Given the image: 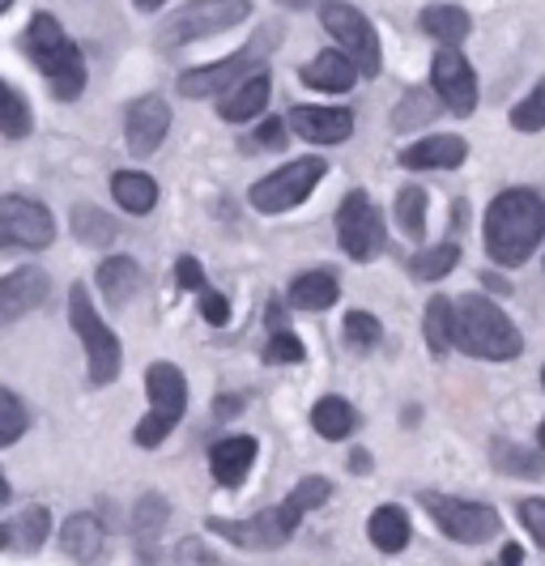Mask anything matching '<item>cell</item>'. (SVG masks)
Returning <instances> with one entry per match:
<instances>
[{"mask_svg":"<svg viewBox=\"0 0 545 566\" xmlns=\"http://www.w3.org/2000/svg\"><path fill=\"white\" fill-rule=\"evenodd\" d=\"M328 499H333V482L312 473V478H303V482L294 485L282 503L256 511L252 520H222V515H213L205 528L218 533V537H227L230 545H239V549H282V545L298 533L303 515L324 507Z\"/></svg>","mask_w":545,"mask_h":566,"instance_id":"cell-1","label":"cell"},{"mask_svg":"<svg viewBox=\"0 0 545 566\" xmlns=\"http://www.w3.org/2000/svg\"><path fill=\"white\" fill-rule=\"evenodd\" d=\"M482 239L494 264L516 269L545 243V197L537 188H507L490 200Z\"/></svg>","mask_w":545,"mask_h":566,"instance_id":"cell-2","label":"cell"},{"mask_svg":"<svg viewBox=\"0 0 545 566\" xmlns=\"http://www.w3.org/2000/svg\"><path fill=\"white\" fill-rule=\"evenodd\" d=\"M452 345L469 358L486 363H512L524 354L520 328L503 315V307L486 294H460L457 298V324H452Z\"/></svg>","mask_w":545,"mask_h":566,"instance_id":"cell-3","label":"cell"},{"mask_svg":"<svg viewBox=\"0 0 545 566\" xmlns=\"http://www.w3.org/2000/svg\"><path fill=\"white\" fill-rule=\"evenodd\" d=\"M22 52L48 77V85H52V94H56L60 103L82 98V90H86V60H82V48L69 39V30L60 27L52 13H34L30 18V27L22 30Z\"/></svg>","mask_w":545,"mask_h":566,"instance_id":"cell-4","label":"cell"},{"mask_svg":"<svg viewBox=\"0 0 545 566\" xmlns=\"http://www.w3.org/2000/svg\"><path fill=\"white\" fill-rule=\"evenodd\" d=\"M145 392H149V413L137 422L133 439H137V448H158L188 413V379L175 363H149Z\"/></svg>","mask_w":545,"mask_h":566,"instance_id":"cell-5","label":"cell"},{"mask_svg":"<svg viewBox=\"0 0 545 566\" xmlns=\"http://www.w3.org/2000/svg\"><path fill=\"white\" fill-rule=\"evenodd\" d=\"M69 324L73 333L82 337L90 358V384L94 388H107L119 379V363H124V349H119V337L103 324V315L94 312V298L82 282L69 290Z\"/></svg>","mask_w":545,"mask_h":566,"instance_id":"cell-6","label":"cell"},{"mask_svg":"<svg viewBox=\"0 0 545 566\" xmlns=\"http://www.w3.org/2000/svg\"><path fill=\"white\" fill-rule=\"evenodd\" d=\"M248 13H252V0H192L158 27V48L201 43L209 34H222V30L248 22Z\"/></svg>","mask_w":545,"mask_h":566,"instance_id":"cell-7","label":"cell"},{"mask_svg":"<svg viewBox=\"0 0 545 566\" xmlns=\"http://www.w3.org/2000/svg\"><path fill=\"white\" fill-rule=\"evenodd\" d=\"M319 27L328 30V39L337 43V52L354 60V69L363 77H375L384 69V52H379V34H375L371 18L358 4L345 0H324L319 4Z\"/></svg>","mask_w":545,"mask_h":566,"instance_id":"cell-8","label":"cell"},{"mask_svg":"<svg viewBox=\"0 0 545 566\" xmlns=\"http://www.w3.org/2000/svg\"><path fill=\"white\" fill-rule=\"evenodd\" d=\"M422 507L434 524L443 528V537H452L457 545H486L503 533V515L490 503H473V499H457V494H422Z\"/></svg>","mask_w":545,"mask_h":566,"instance_id":"cell-9","label":"cell"},{"mask_svg":"<svg viewBox=\"0 0 545 566\" xmlns=\"http://www.w3.org/2000/svg\"><path fill=\"white\" fill-rule=\"evenodd\" d=\"M324 175H328V163L307 154V158H294V163L277 167L273 175L256 179L248 200H252L256 213H286V209L303 205V200L316 192V184Z\"/></svg>","mask_w":545,"mask_h":566,"instance_id":"cell-10","label":"cell"},{"mask_svg":"<svg viewBox=\"0 0 545 566\" xmlns=\"http://www.w3.org/2000/svg\"><path fill=\"white\" fill-rule=\"evenodd\" d=\"M56 239V218L43 200L34 197H0V252L22 248V252H43Z\"/></svg>","mask_w":545,"mask_h":566,"instance_id":"cell-11","label":"cell"},{"mask_svg":"<svg viewBox=\"0 0 545 566\" xmlns=\"http://www.w3.org/2000/svg\"><path fill=\"white\" fill-rule=\"evenodd\" d=\"M337 243L349 260H371L384 252V213L363 188L345 192L337 205Z\"/></svg>","mask_w":545,"mask_h":566,"instance_id":"cell-12","label":"cell"},{"mask_svg":"<svg viewBox=\"0 0 545 566\" xmlns=\"http://www.w3.org/2000/svg\"><path fill=\"white\" fill-rule=\"evenodd\" d=\"M269 48V39H252L243 52H234V56L218 60V64H205V69H188L184 77H179V94L184 98H222L227 90L243 82V77H252L260 69V52Z\"/></svg>","mask_w":545,"mask_h":566,"instance_id":"cell-13","label":"cell"},{"mask_svg":"<svg viewBox=\"0 0 545 566\" xmlns=\"http://www.w3.org/2000/svg\"><path fill=\"white\" fill-rule=\"evenodd\" d=\"M431 90L439 103L452 115H473L478 112V73L473 64L460 56V48H439L431 60Z\"/></svg>","mask_w":545,"mask_h":566,"instance_id":"cell-14","label":"cell"},{"mask_svg":"<svg viewBox=\"0 0 545 566\" xmlns=\"http://www.w3.org/2000/svg\"><path fill=\"white\" fill-rule=\"evenodd\" d=\"M48 298H52V277L39 264H22V269L4 273L0 277V333L34 315Z\"/></svg>","mask_w":545,"mask_h":566,"instance_id":"cell-15","label":"cell"},{"mask_svg":"<svg viewBox=\"0 0 545 566\" xmlns=\"http://www.w3.org/2000/svg\"><path fill=\"white\" fill-rule=\"evenodd\" d=\"M167 133H171V103L163 94H142V98L128 103V112H124V137H128L133 158L158 154L163 142H167Z\"/></svg>","mask_w":545,"mask_h":566,"instance_id":"cell-16","label":"cell"},{"mask_svg":"<svg viewBox=\"0 0 545 566\" xmlns=\"http://www.w3.org/2000/svg\"><path fill=\"white\" fill-rule=\"evenodd\" d=\"M286 128L312 145H342L354 137V112L349 107H294Z\"/></svg>","mask_w":545,"mask_h":566,"instance_id":"cell-17","label":"cell"},{"mask_svg":"<svg viewBox=\"0 0 545 566\" xmlns=\"http://www.w3.org/2000/svg\"><path fill=\"white\" fill-rule=\"evenodd\" d=\"M256 439L252 434H227L209 448V469H213V482L227 485V490H239L248 482L252 464H256Z\"/></svg>","mask_w":545,"mask_h":566,"instance_id":"cell-18","label":"cell"},{"mask_svg":"<svg viewBox=\"0 0 545 566\" xmlns=\"http://www.w3.org/2000/svg\"><path fill=\"white\" fill-rule=\"evenodd\" d=\"M464 158H469V142L457 133H431L401 149L405 170H457Z\"/></svg>","mask_w":545,"mask_h":566,"instance_id":"cell-19","label":"cell"},{"mask_svg":"<svg viewBox=\"0 0 545 566\" xmlns=\"http://www.w3.org/2000/svg\"><path fill=\"white\" fill-rule=\"evenodd\" d=\"M103 545H107V528H103L98 515L77 511V515L64 520V528H60V549H64L73 563H82V566L98 563V558H103Z\"/></svg>","mask_w":545,"mask_h":566,"instance_id":"cell-20","label":"cell"},{"mask_svg":"<svg viewBox=\"0 0 545 566\" xmlns=\"http://www.w3.org/2000/svg\"><path fill=\"white\" fill-rule=\"evenodd\" d=\"M269 90H273L269 73L256 69L252 77H243L234 90H227V94L218 98V115L230 119V124H248V119H256V115L269 107Z\"/></svg>","mask_w":545,"mask_h":566,"instance_id":"cell-21","label":"cell"},{"mask_svg":"<svg viewBox=\"0 0 545 566\" xmlns=\"http://www.w3.org/2000/svg\"><path fill=\"white\" fill-rule=\"evenodd\" d=\"M286 298L294 312H328L342 298V282H337L333 269H312V273H303V277L290 282Z\"/></svg>","mask_w":545,"mask_h":566,"instance_id":"cell-22","label":"cell"},{"mask_svg":"<svg viewBox=\"0 0 545 566\" xmlns=\"http://www.w3.org/2000/svg\"><path fill=\"white\" fill-rule=\"evenodd\" d=\"M358 77H363V73L354 69V60L345 56V52H337V48L319 52V56L303 69V82L312 85V90H324V94H345Z\"/></svg>","mask_w":545,"mask_h":566,"instance_id":"cell-23","label":"cell"},{"mask_svg":"<svg viewBox=\"0 0 545 566\" xmlns=\"http://www.w3.org/2000/svg\"><path fill=\"white\" fill-rule=\"evenodd\" d=\"M367 537L379 554H401L409 537H413V528H409V511L397 507V503H384V507L371 511V520H367Z\"/></svg>","mask_w":545,"mask_h":566,"instance_id":"cell-24","label":"cell"},{"mask_svg":"<svg viewBox=\"0 0 545 566\" xmlns=\"http://www.w3.org/2000/svg\"><path fill=\"white\" fill-rule=\"evenodd\" d=\"M167 520H171V503L163 494H142V503L133 507V533L142 545V563H154V549H158V537L167 533Z\"/></svg>","mask_w":545,"mask_h":566,"instance_id":"cell-25","label":"cell"},{"mask_svg":"<svg viewBox=\"0 0 545 566\" xmlns=\"http://www.w3.org/2000/svg\"><path fill=\"white\" fill-rule=\"evenodd\" d=\"M418 27L427 30L439 48H460L469 39L473 22H469V13L460 4H427L422 18H418Z\"/></svg>","mask_w":545,"mask_h":566,"instance_id":"cell-26","label":"cell"},{"mask_svg":"<svg viewBox=\"0 0 545 566\" xmlns=\"http://www.w3.org/2000/svg\"><path fill=\"white\" fill-rule=\"evenodd\" d=\"M112 197L119 200V209H124V213L145 218V213L158 205V184H154V175H145V170H115Z\"/></svg>","mask_w":545,"mask_h":566,"instance_id":"cell-27","label":"cell"},{"mask_svg":"<svg viewBox=\"0 0 545 566\" xmlns=\"http://www.w3.org/2000/svg\"><path fill=\"white\" fill-rule=\"evenodd\" d=\"M490 464L503 478H528V482L545 478V452H528V448H520L512 439H494L490 443Z\"/></svg>","mask_w":545,"mask_h":566,"instance_id":"cell-28","label":"cell"},{"mask_svg":"<svg viewBox=\"0 0 545 566\" xmlns=\"http://www.w3.org/2000/svg\"><path fill=\"white\" fill-rule=\"evenodd\" d=\"M98 290L112 298L115 307L128 303V298L142 290V269H137V260H133V255H107V260L98 264Z\"/></svg>","mask_w":545,"mask_h":566,"instance_id":"cell-29","label":"cell"},{"mask_svg":"<svg viewBox=\"0 0 545 566\" xmlns=\"http://www.w3.org/2000/svg\"><path fill=\"white\" fill-rule=\"evenodd\" d=\"M9 549H18V554H39L43 549V541L52 537V511L43 507V503H30V507L18 511V520L9 524Z\"/></svg>","mask_w":545,"mask_h":566,"instance_id":"cell-30","label":"cell"},{"mask_svg":"<svg viewBox=\"0 0 545 566\" xmlns=\"http://www.w3.org/2000/svg\"><path fill=\"white\" fill-rule=\"evenodd\" d=\"M312 426H316L319 439L342 443L345 434H354L358 413H354V405H349L345 397H319L316 405H312Z\"/></svg>","mask_w":545,"mask_h":566,"instance_id":"cell-31","label":"cell"},{"mask_svg":"<svg viewBox=\"0 0 545 566\" xmlns=\"http://www.w3.org/2000/svg\"><path fill=\"white\" fill-rule=\"evenodd\" d=\"M452 324H457V303L452 298H431L422 315V337L434 358H443L452 349Z\"/></svg>","mask_w":545,"mask_h":566,"instance_id":"cell-32","label":"cell"},{"mask_svg":"<svg viewBox=\"0 0 545 566\" xmlns=\"http://www.w3.org/2000/svg\"><path fill=\"white\" fill-rule=\"evenodd\" d=\"M269 328H273V337H269V349H264V363L282 367V363H303L307 358V345L286 328L282 303H269Z\"/></svg>","mask_w":545,"mask_h":566,"instance_id":"cell-33","label":"cell"},{"mask_svg":"<svg viewBox=\"0 0 545 566\" xmlns=\"http://www.w3.org/2000/svg\"><path fill=\"white\" fill-rule=\"evenodd\" d=\"M73 230H77V239L86 248H112L115 239H119V222H115L112 213H103L98 205H77L73 209Z\"/></svg>","mask_w":545,"mask_h":566,"instance_id":"cell-34","label":"cell"},{"mask_svg":"<svg viewBox=\"0 0 545 566\" xmlns=\"http://www.w3.org/2000/svg\"><path fill=\"white\" fill-rule=\"evenodd\" d=\"M0 133L4 137H13V142H22L34 133V112H30V103L13 90V85L0 77Z\"/></svg>","mask_w":545,"mask_h":566,"instance_id":"cell-35","label":"cell"},{"mask_svg":"<svg viewBox=\"0 0 545 566\" xmlns=\"http://www.w3.org/2000/svg\"><path fill=\"white\" fill-rule=\"evenodd\" d=\"M443 112V103H439V94L434 90H405V98L397 103V112H392V124L397 128H422V124H431L434 115Z\"/></svg>","mask_w":545,"mask_h":566,"instance_id":"cell-36","label":"cell"},{"mask_svg":"<svg viewBox=\"0 0 545 566\" xmlns=\"http://www.w3.org/2000/svg\"><path fill=\"white\" fill-rule=\"evenodd\" d=\"M457 264H460L457 243H439V248H427V252H418L409 260V277H418V282H443Z\"/></svg>","mask_w":545,"mask_h":566,"instance_id":"cell-37","label":"cell"},{"mask_svg":"<svg viewBox=\"0 0 545 566\" xmlns=\"http://www.w3.org/2000/svg\"><path fill=\"white\" fill-rule=\"evenodd\" d=\"M397 222H401L405 239H413V243L427 234V188L409 184L397 192Z\"/></svg>","mask_w":545,"mask_h":566,"instance_id":"cell-38","label":"cell"},{"mask_svg":"<svg viewBox=\"0 0 545 566\" xmlns=\"http://www.w3.org/2000/svg\"><path fill=\"white\" fill-rule=\"evenodd\" d=\"M30 426V413L22 397L18 392H9V388H0V448H13L22 434H27Z\"/></svg>","mask_w":545,"mask_h":566,"instance_id":"cell-39","label":"cell"},{"mask_svg":"<svg viewBox=\"0 0 545 566\" xmlns=\"http://www.w3.org/2000/svg\"><path fill=\"white\" fill-rule=\"evenodd\" d=\"M512 128L516 133H542L545 128V77L512 107Z\"/></svg>","mask_w":545,"mask_h":566,"instance_id":"cell-40","label":"cell"},{"mask_svg":"<svg viewBox=\"0 0 545 566\" xmlns=\"http://www.w3.org/2000/svg\"><path fill=\"white\" fill-rule=\"evenodd\" d=\"M345 337H349L354 349H375L384 328H379V319L371 312H349L345 315Z\"/></svg>","mask_w":545,"mask_h":566,"instance_id":"cell-41","label":"cell"},{"mask_svg":"<svg viewBox=\"0 0 545 566\" xmlns=\"http://www.w3.org/2000/svg\"><path fill=\"white\" fill-rule=\"evenodd\" d=\"M175 566H218V554L201 537H184L175 545Z\"/></svg>","mask_w":545,"mask_h":566,"instance_id":"cell-42","label":"cell"},{"mask_svg":"<svg viewBox=\"0 0 545 566\" xmlns=\"http://www.w3.org/2000/svg\"><path fill=\"white\" fill-rule=\"evenodd\" d=\"M520 524L528 528V537L545 549V499H520Z\"/></svg>","mask_w":545,"mask_h":566,"instance_id":"cell-43","label":"cell"},{"mask_svg":"<svg viewBox=\"0 0 545 566\" xmlns=\"http://www.w3.org/2000/svg\"><path fill=\"white\" fill-rule=\"evenodd\" d=\"M201 315L213 324V328H222L230 319V303H227V294H218L213 285H205L201 290Z\"/></svg>","mask_w":545,"mask_h":566,"instance_id":"cell-44","label":"cell"},{"mask_svg":"<svg viewBox=\"0 0 545 566\" xmlns=\"http://www.w3.org/2000/svg\"><path fill=\"white\" fill-rule=\"evenodd\" d=\"M175 282L184 285V290H197V294H201L205 273H201V264H197V255H179V260H175Z\"/></svg>","mask_w":545,"mask_h":566,"instance_id":"cell-45","label":"cell"},{"mask_svg":"<svg viewBox=\"0 0 545 566\" xmlns=\"http://www.w3.org/2000/svg\"><path fill=\"white\" fill-rule=\"evenodd\" d=\"M286 119H264V124H260L256 128V142L264 145V149H282V145H286Z\"/></svg>","mask_w":545,"mask_h":566,"instance_id":"cell-46","label":"cell"},{"mask_svg":"<svg viewBox=\"0 0 545 566\" xmlns=\"http://www.w3.org/2000/svg\"><path fill=\"white\" fill-rule=\"evenodd\" d=\"M213 413H218V418H234V413H243V397L222 392V397H218V405H213Z\"/></svg>","mask_w":545,"mask_h":566,"instance_id":"cell-47","label":"cell"},{"mask_svg":"<svg viewBox=\"0 0 545 566\" xmlns=\"http://www.w3.org/2000/svg\"><path fill=\"white\" fill-rule=\"evenodd\" d=\"M490 566H524V549H520L516 541H507L503 554H499V563H490Z\"/></svg>","mask_w":545,"mask_h":566,"instance_id":"cell-48","label":"cell"},{"mask_svg":"<svg viewBox=\"0 0 545 566\" xmlns=\"http://www.w3.org/2000/svg\"><path fill=\"white\" fill-rule=\"evenodd\" d=\"M349 469H354V473H371V455L363 452V448H354V455H349Z\"/></svg>","mask_w":545,"mask_h":566,"instance_id":"cell-49","label":"cell"},{"mask_svg":"<svg viewBox=\"0 0 545 566\" xmlns=\"http://www.w3.org/2000/svg\"><path fill=\"white\" fill-rule=\"evenodd\" d=\"M277 4H286V9H316L324 0H277Z\"/></svg>","mask_w":545,"mask_h":566,"instance_id":"cell-50","label":"cell"},{"mask_svg":"<svg viewBox=\"0 0 545 566\" xmlns=\"http://www.w3.org/2000/svg\"><path fill=\"white\" fill-rule=\"evenodd\" d=\"M4 503H13V485L4 482V473H0V507H4Z\"/></svg>","mask_w":545,"mask_h":566,"instance_id":"cell-51","label":"cell"},{"mask_svg":"<svg viewBox=\"0 0 545 566\" xmlns=\"http://www.w3.org/2000/svg\"><path fill=\"white\" fill-rule=\"evenodd\" d=\"M133 4H137V9H145V13H154V9H163L167 0H133Z\"/></svg>","mask_w":545,"mask_h":566,"instance_id":"cell-52","label":"cell"},{"mask_svg":"<svg viewBox=\"0 0 545 566\" xmlns=\"http://www.w3.org/2000/svg\"><path fill=\"white\" fill-rule=\"evenodd\" d=\"M9 541H13V533H9V524H0V549H9Z\"/></svg>","mask_w":545,"mask_h":566,"instance_id":"cell-53","label":"cell"},{"mask_svg":"<svg viewBox=\"0 0 545 566\" xmlns=\"http://www.w3.org/2000/svg\"><path fill=\"white\" fill-rule=\"evenodd\" d=\"M542 384H545V367H542ZM537 448H542V452H545V422L537 426Z\"/></svg>","mask_w":545,"mask_h":566,"instance_id":"cell-54","label":"cell"},{"mask_svg":"<svg viewBox=\"0 0 545 566\" xmlns=\"http://www.w3.org/2000/svg\"><path fill=\"white\" fill-rule=\"evenodd\" d=\"M9 4H13V0H0V13H4V9H9Z\"/></svg>","mask_w":545,"mask_h":566,"instance_id":"cell-55","label":"cell"}]
</instances>
